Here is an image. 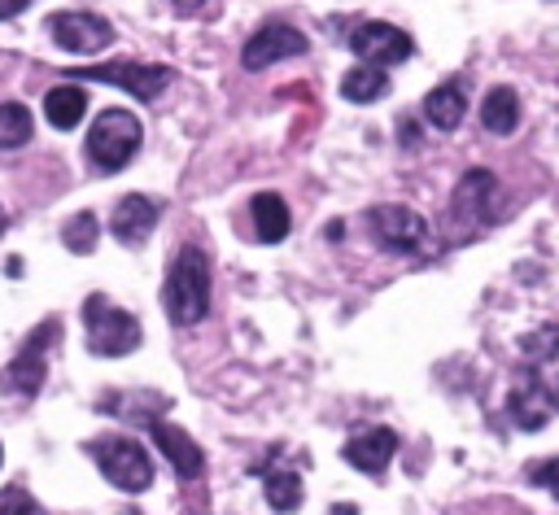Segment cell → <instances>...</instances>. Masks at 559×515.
I'll use <instances>...</instances> for the list:
<instances>
[{"label": "cell", "mask_w": 559, "mask_h": 515, "mask_svg": "<svg viewBox=\"0 0 559 515\" xmlns=\"http://www.w3.org/2000/svg\"><path fill=\"white\" fill-rule=\"evenodd\" d=\"M162 310L175 327H188V323H201L205 310H210V262L197 244H183L166 271V284H162Z\"/></svg>", "instance_id": "cell-1"}, {"label": "cell", "mask_w": 559, "mask_h": 515, "mask_svg": "<svg viewBox=\"0 0 559 515\" xmlns=\"http://www.w3.org/2000/svg\"><path fill=\"white\" fill-rule=\"evenodd\" d=\"M83 336H87V349L96 358H127L140 349V323L131 310L114 306L105 292H92L83 301Z\"/></svg>", "instance_id": "cell-2"}, {"label": "cell", "mask_w": 559, "mask_h": 515, "mask_svg": "<svg viewBox=\"0 0 559 515\" xmlns=\"http://www.w3.org/2000/svg\"><path fill=\"white\" fill-rule=\"evenodd\" d=\"M140 140H144V127H140L135 113H127V109H100L92 118V127H87V144L83 148H87V161L96 170L114 175V170H122L140 153Z\"/></svg>", "instance_id": "cell-3"}, {"label": "cell", "mask_w": 559, "mask_h": 515, "mask_svg": "<svg viewBox=\"0 0 559 515\" xmlns=\"http://www.w3.org/2000/svg\"><path fill=\"white\" fill-rule=\"evenodd\" d=\"M502 218V183L493 179V170H467L450 196V227L454 236H472L485 231Z\"/></svg>", "instance_id": "cell-4"}, {"label": "cell", "mask_w": 559, "mask_h": 515, "mask_svg": "<svg viewBox=\"0 0 559 515\" xmlns=\"http://www.w3.org/2000/svg\"><path fill=\"white\" fill-rule=\"evenodd\" d=\"M87 454H92V463L100 467V476H105L114 489H122V493H144V489L153 484V458L144 454L140 441H131V436H122V432H109V436L87 441Z\"/></svg>", "instance_id": "cell-5"}, {"label": "cell", "mask_w": 559, "mask_h": 515, "mask_svg": "<svg viewBox=\"0 0 559 515\" xmlns=\"http://www.w3.org/2000/svg\"><path fill=\"white\" fill-rule=\"evenodd\" d=\"M61 336V319H44L26 340H22V349L9 358V367L0 371V393L4 397H22V402H31L39 388H44V380H48V345Z\"/></svg>", "instance_id": "cell-6"}, {"label": "cell", "mask_w": 559, "mask_h": 515, "mask_svg": "<svg viewBox=\"0 0 559 515\" xmlns=\"http://www.w3.org/2000/svg\"><path fill=\"white\" fill-rule=\"evenodd\" d=\"M44 31L52 35L57 48L74 52V57H92V52H105L114 44V26L100 17V13H87V9H66V13H48Z\"/></svg>", "instance_id": "cell-7"}, {"label": "cell", "mask_w": 559, "mask_h": 515, "mask_svg": "<svg viewBox=\"0 0 559 515\" xmlns=\"http://www.w3.org/2000/svg\"><path fill=\"white\" fill-rule=\"evenodd\" d=\"M367 223H371V236L380 240V249H389V253L415 258L428 249V223L411 205H376L367 214Z\"/></svg>", "instance_id": "cell-8"}, {"label": "cell", "mask_w": 559, "mask_h": 515, "mask_svg": "<svg viewBox=\"0 0 559 515\" xmlns=\"http://www.w3.org/2000/svg\"><path fill=\"white\" fill-rule=\"evenodd\" d=\"M70 74L74 79H87V83L122 87L135 100H157V92L170 83V70L166 65H144V61H105V65H83V70H70Z\"/></svg>", "instance_id": "cell-9"}, {"label": "cell", "mask_w": 559, "mask_h": 515, "mask_svg": "<svg viewBox=\"0 0 559 515\" xmlns=\"http://www.w3.org/2000/svg\"><path fill=\"white\" fill-rule=\"evenodd\" d=\"M349 48H354V57L358 61H367V65H397V61H406L411 52H415V44H411V35L402 31V26H393V22H358L354 31H349Z\"/></svg>", "instance_id": "cell-10"}, {"label": "cell", "mask_w": 559, "mask_h": 515, "mask_svg": "<svg viewBox=\"0 0 559 515\" xmlns=\"http://www.w3.org/2000/svg\"><path fill=\"white\" fill-rule=\"evenodd\" d=\"M310 44H306V35L297 31V26H288V22H266V26H258L253 35H249V44L240 48V65L245 70H266V65H275V61H288V57H301Z\"/></svg>", "instance_id": "cell-11"}, {"label": "cell", "mask_w": 559, "mask_h": 515, "mask_svg": "<svg viewBox=\"0 0 559 515\" xmlns=\"http://www.w3.org/2000/svg\"><path fill=\"white\" fill-rule=\"evenodd\" d=\"M148 423V432H153V441H157V450L166 454V463L175 467V476L179 480H201V471H205V458H201V445L183 432V428H175L170 419H144Z\"/></svg>", "instance_id": "cell-12"}, {"label": "cell", "mask_w": 559, "mask_h": 515, "mask_svg": "<svg viewBox=\"0 0 559 515\" xmlns=\"http://www.w3.org/2000/svg\"><path fill=\"white\" fill-rule=\"evenodd\" d=\"M341 454H345V463H349L354 471L384 476L389 463H393V454H397V432H393V428H367V432L349 436Z\"/></svg>", "instance_id": "cell-13"}, {"label": "cell", "mask_w": 559, "mask_h": 515, "mask_svg": "<svg viewBox=\"0 0 559 515\" xmlns=\"http://www.w3.org/2000/svg\"><path fill=\"white\" fill-rule=\"evenodd\" d=\"M157 218H162V205H157L153 196H144V192H131V196H122V201L114 205L109 231H114L122 244H144L148 231L157 227Z\"/></svg>", "instance_id": "cell-14"}, {"label": "cell", "mask_w": 559, "mask_h": 515, "mask_svg": "<svg viewBox=\"0 0 559 515\" xmlns=\"http://www.w3.org/2000/svg\"><path fill=\"white\" fill-rule=\"evenodd\" d=\"M507 415H511L515 428H524V432H537V428L550 423V397H546L542 375L528 371V375L515 380V388L507 393Z\"/></svg>", "instance_id": "cell-15"}, {"label": "cell", "mask_w": 559, "mask_h": 515, "mask_svg": "<svg viewBox=\"0 0 559 515\" xmlns=\"http://www.w3.org/2000/svg\"><path fill=\"white\" fill-rule=\"evenodd\" d=\"M480 122L493 135H511L520 127V96H515V87H507V83L489 87L485 100H480Z\"/></svg>", "instance_id": "cell-16"}, {"label": "cell", "mask_w": 559, "mask_h": 515, "mask_svg": "<svg viewBox=\"0 0 559 515\" xmlns=\"http://www.w3.org/2000/svg\"><path fill=\"white\" fill-rule=\"evenodd\" d=\"M83 113H87V92H83L79 83H61V87H52V92L44 96V118H48L57 131L79 127Z\"/></svg>", "instance_id": "cell-17"}, {"label": "cell", "mask_w": 559, "mask_h": 515, "mask_svg": "<svg viewBox=\"0 0 559 515\" xmlns=\"http://www.w3.org/2000/svg\"><path fill=\"white\" fill-rule=\"evenodd\" d=\"M463 113H467V96H463L459 83H441V87H432V92L424 96V118H428L437 131H454V127L463 122Z\"/></svg>", "instance_id": "cell-18"}, {"label": "cell", "mask_w": 559, "mask_h": 515, "mask_svg": "<svg viewBox=\"0 0 559 515\" xmlns=\"http://www.w3.org/2000/svg\"><path fill=\"white\" fill-rule=\"evenodd\" d=\"M253 227H258L262 244H280L293 231V214H288L280 192H258L253 196Z\"/></svg>", "instance_id": "cell-19"}, {"label": "cell", "mask_w": 559, "mask_h": 515, "mask_svg": "<svg viewBox=\"0 0 559 515\" xmlns=\"http://www.w3.org/2000/svg\"><path fill=\"white\" fill-rule=\"evenodd\" d=\"M341 96H345L349 105H371V100L389 96V74H384L380 65L358 61V70H349V74L341 79Z\"/></svg>", "instance_id": "cell-20"}, {"label": "cell", "mask_w": 559, "mask_h": 515, "mask_svg": "<svg viewBox=\"0 0 559 515\" xmlns=\"http://www.w3.org/2000/svg\"><path fill=\"white\" fill-rule=\"evenodd\" d=\"M262 484H266V502H271L275 511H293V506H301V476H297V471L266 467Z\"/></svg>", "instance_id": "cell-21"}, {"label": "cell", "mask_w": 559, "mask_h": 515, "mask_svg": "<svg viewBox=\"0 0 559 515\" xmlns=\"http://www.w3.org/2000/svg\"><path fill=\"white\" fill-rule=\"evenodd\" d=\"M31 109L17 105V100H4L0 105V148H22L31 140Z\"/></svg>", "instance_id": "cell-22"}, {"label": "cell", "mask_w": 559, "mask_h": 515, "mask_svg": "<svg viewBox=\"0 0 559 515\" xmlns=\"http://www.w3.org/2000/svg\"><path fill=\"white\" fill-rule=\"evenodd\" d=\"M96 236H100V223H96V214H74L66 227H61V244L70 249V253H92L96 249Z\"/></svg>", "instance_id": "cell-23"}, {"label": "cell", "mask_w": 559, "mask_h": 515, "mask_svg": "<svg viewBox=\"0 0 559 515\" xmlns=\"http://www.w3.org/2000/svg\"><path fill=\"white\" fill-rule=\"evenodd\" d=\"M524 358L528 362H555L559 358V327H542V332L524 336Z\"/></svg>", "instance_id": "cell-24"}, {"label": "cell", "mask_w": 559, "mask_h": 515, "mask_svg": "<svg viewBox=\"0 0 559 515\" xmlns=\"http://www.w3.org/2000/svg\"><path fill=\"white\" fill-rule=\"evenodd\" d=\"M524 476H528L533 484L550 489V493H555V502H559V454H555V458H546V463H528V467H524Z\"/></svg>", "instance_id": "cell-25"}, {"label": "cell", "mask_w": 559, "mask_h": 515, "mask_svg": "<svg viewBox=\"0 0 559 515\" xmlns=\"http://www.w3.org/2000/svg\"><path fill=\"white\" fill-rule=\"evenodd\" d=\"M13 506H17V511H39L35 498H26V493H4V498H0V511H13Z\"/></svg>", "instance_id": "cell-26"}, {"label": "cell", "mask_w": 559, "mask_h": 515, "mask_svg": "<svg viewBox=\"0 0 559 515\" xmlns=\"http://www.w3.org/2000/svg\"><path fill=\"white\" fill-rule=\"evenodd\" d=\"M26 4H31V0H0V22H4V17H13V13H22Z\"/></svg>", "instance_id": "cell-27"}, {"label": "cell", "mask_w": 559, "mask_h": 515, "mask_svg": "<svg viewBox=\"0 0 559 515\" xmlns=\"http://www.w3.org/2000/svg\"><path fill=\"white\" fill-rule=\"evenodd\" d=\"M546 384V397H550V410H559V375L555 380H542Z\"/></svg>", "instance_id": "cell-28"}, {"label": "cell", "mask_w": 559, "mask_h": 515, "mask_svg": "<svg viewBox=\"0 0 559 515\" xmlns=\"http://www.w3.org/2000/svg\"><path fill=\"white\" fill-rule=\"evenodd\" d=\"M197 4H201V0H175V9H183V13H188V9H197Z\"/></svg>", "instance_id": "cell-29"}, {"label": "cell", "mask_w": 559, "mask_h": 515, "mask_svg": "<svg viewBox=\"0 0 559 515\" xmlns=\"http://www.w3.org/2000/svg\"><path fill=\"white\" fill-rule=\"evenodd\" d=\"M0 231H4V209H0Z\"/></svg>", "instance_id": "cell-30"}, {"label": "cell", "mask_w": 559, "mask_h": 515, "mask_svg": "<svg viewBox=\"0 0 559 515\" xmlns=\"http://www.w3.org/2000/svg\"><path fill=\"white\" fill-rule=\"evenodd\" d=\"M0 463H4V450H0Z\"/></svg>", "instance_id": "cell-31"}]
</instances>
